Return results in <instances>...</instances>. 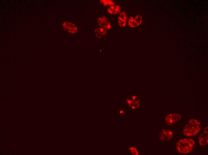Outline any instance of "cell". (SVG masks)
Wrapping results in <instances>:
<instances>
[{
	"mask_svg": "<svg viewBox=\"0 0 208 155\" xmlns=\"http://www.w3.org/2000/svg\"><path fill=\"white\" fill-rule=\"evenodd\" d=\"M201 128V124L199 120L195 119H190L183 129V134L187 137L195 136L199 133Z\"/></svg>",
	"mask_w": 208,
	"mask_h": 155,
	"instance_id": "1",
	"label": "cell"
},
{
	"mask_svg": "<svg viewBox=\"0 0 208 155\" xmlns=\"http://www.w3.org/2000/svg\"><path fill=\"white\" fill-rule=\"evenodd\" d=\"M195 144L194 140L190 138H184L179 140L177 142L176 148L180 153H189L193 148Z\"/></svg>",
	"mask_w": 208,
	"mask_h": 155,
	"instance_id": "2",
	"label": "cell"
},
{
	"mask_svg": "<svg viewBox=\"0 0 208 155\" xmlns=\"http://www.w3.org/2000/svg\"><path fill=\"white\" fill-rule=\"evenodd\" d=\"M172 132L168 129H163L160 131L158 134V137L160 140L166 141L170 140L172 137Z\"/></svg>",
	"mask_w": 208,
	"mask_h": 155,
	"instance_id": "3",
	"label": "cell"
},
{
	"mask_svg": "<svg viewBox=\"0 0 208 155\" xmlns=\"http://www.w3.org/2000/svg\"><path fill=\"white\" fill-rule=\"evenodd\" d=\"M181 118V115L179 113H174L168 115L165 117L166 123L172 125L179 121Z\"/></svg>",
	"mask_w": 208,
	"mask_h": 155,
	"instance_id": "4",
	"label": "cell"
},
{
	"mask_svg": "<svg viewBox=\"0 0 208 155\" xmlns=\"http://www.w3.org/2000/svg\"><path fill=\"white\" fill-rule=\"evenodd\" d=\"M208 126H206L201 134L198 138L199 144L202 146L208 144Z\"/></svg>",
	"mask_w": 208,
	"mask_h": 155,
	"instance_id": "5",
	"label": "cell"
},
{
	"mask_svg": "<svg viewBox=\"0 0 208 155\" xmlns=\"http://www.w3.org/2000/svg\"><path fill=\"white\" fill-rule=\"evenodd\" d=\"M97 23L99 26L104 29H109L111 27L108 19L104 16L100 17L98 19Z\"/></svg>",
	"mask_w": 208,
	"mask_h": 155,
	"instance_id": "6",
	"label": "cell"
},
{
	"mask_svg": "<svg viewBox=\"0 0 208 155\" xmlns=\"http://www.w3.org/2000/svg\"><path fill=\"white\" fill-rule=\"evenodd\" d=\"M64 29L69 33H74L77 32V28L76 26L73 23L66 21L63 24Z\"/></svg>",
	"mask_w": 208,
	"mask_h": 155,
	"instance_id": "7",
	"label": "cell"
},
{
	"mask_svg": "<svg viewBox=\"0 0 208 155\" xmlns=\"http://www.w3.org/2000/svg\"><path fill=\"white\" fill-rule=\"evenodd\" d=\"M127 15L124 11L121 12L119 14L118 18V23L121 27H124L127 24Z\"/></svg>",
	"mask_w": 208,
	"mask_h": 155,
	"instance_id": "8",
	"label": "cell"
},
{
	"mask_svg": "<svg viewBox=\"0 0 208 155\" xmlns=\"http://www.w3.org/2000/svg\"><path fill=\"white\" fill-rule=\"evenodd\" d=\"M137 97L135 96L130 97L127 99L126 102V104L128 106L131 107L132 109H135L138 106V102L137 100Z\"/></svg>",
	"mask_w": 208,
	"mask_h": 155,
	"instance_id": "9",
	"label": "cell"
},
{
	"mask_svg": "<svg viewBox=\"0 0 208 155\" xmlns=\"http://www.w3.org/2000/svg\"><path fill=\"white\" fill-rule=\"evenodd\" d=\"M121 8L120 5H114L109 7L108 9V12L112 14H116L120 13Z\"/></svg>",
	"mask_w": 208,
	"mask_h": 155,
	"instance_id": "10",
	"label": "cell"
},
{
	"mask_svg": "<svg viewBox=\"0 0 208 155\" xmlns=\"http://www.w3.org/2000/svg\"><path fill=\"white\" fill-rule=\"evenodd\" d=\"M96 36L98 38H101L105 36L107 32L102 27H99L97 28L95 30Z\"/></svg>",
	"mask_w": 208,
	"mask_h": 155,
	"instance_id": "11",
	"label": "cell"
},
{
	"mask_svg": "<svg viewBox=\"0 0 208 155\" xmlns=\"http://www.w3.org/2000/svg\"><path fill=\"white\" fill-rule=\"evenodd\" d=\"M128 24L130 27L132 28L138 26L135 18L132 16H130L129 18Z\"/></svg>",
	"mask_w": 208,
	"mask_h": 155,
	"instance_id": "12",
	"label": "cell"
},
{
	"mask_svg": "<svg viewBox=\"0 0 208 155\" xmlns=\"http://www.w3.org/2000/svg\"><path fill=\"white\" fill-rule=\"evenodd\" d=\"M100 2L102 4L105 6L114 5V2L110 0H101Z\"/></svg>",
	"mask_w": 208,
	"mask_h": 155,
	"instance_id": "13",
	"label": "cell"
},
{
	"mask_svg": "<svg viewBox=\"0 0 208 155\" xmlns=\"http://www.w3.org/2000/svg\"><path fill=\"white\" fill-rule=\"evenodd\" d=\"M134 18L138 26L140 25L142 22L141 16L139 15H137L135 16Z\"/></svg>",
	"mask_w": 208,
	"mask_h": 155,
	"instance_id": "14",
	"label": "cell"
}]
</instances>
